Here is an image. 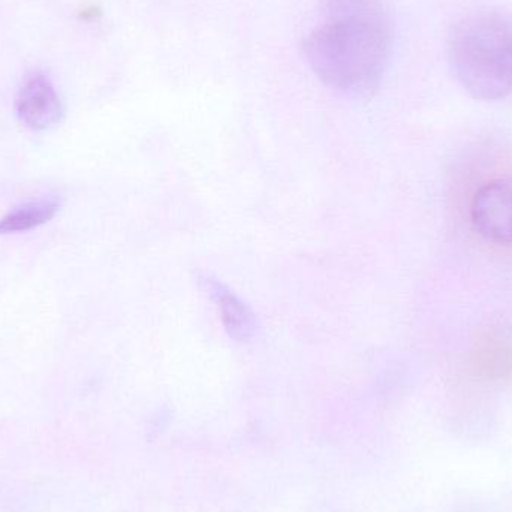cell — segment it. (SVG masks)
I'll return each mask as SVG.
<instances>
[{
	"mask_svg": "<svg viewBox=\"0 0 512 512\" xmlns=\"http://www.w3.org/2000/svg\"><path fill=\"white\" fill-rule=\"evenodd\" d=\"M387 0H324L303 50L316 77L349 98L375 95L393 50Z\"/></svg>",
	"mask_w": 512,
	"mask_h": 512,
	"instance_id": "1",
	"label": "cell"
},
{
	"mask_svg": "<svg viewBox=\"0 0 512 512\" xmlns=\"http://www.w3.org/2000/svg\"><path fill=\"white\" fill-rule=\"evenodd\" d=\"M451 68L463 89L480 101L512 92V21L493 11L466 15L448 44Z\"/></svg>",
	"mask_w": 512,
	"mask_h": 512,
	"instance_id": "2",
	"label": "cell"
},
{
	"mask_svg": "<svg viewBox=\"0 0 512 512\" xmlns=\"http://www.w3.org/2000/svg\"><path fill=\"white\" fill-rule=\"evenodd\" d=\"M475 231L495 245L512 243V182L493 180L478 189L471 207Z\"/></svg>",
	"mask_w": 512,
	"mask_h": 512,
	"instance_id": "3",
	"label": "cell"
},
{
	"mask_svg": "<svg viewBox=\"0 0 512 512\" xmlns=\"http://www.w3.org/2000/svg\"><path fill=\"white\" fill-rule=\"evenodd\" d=\"M15 111L26 128L41 132L53 128L63 117V104L50 78L32 71L21 81Z\"/></svg>",
	"mask_w": 512,
	"mask_h": 512,
	"instance_id": "4",
	"label": "cell"
},
{
	"mask_svg": "<svg viewBox=\"0 0 512 512\" xmlns=\"http://www.w3.org/2000/svg\"><path fill=\"white\" fill-rule=\"evenodd\" d=\"M207 291L218 304L222 322L231 339L237 342H249L254 339L259 330L258 319L255 313L249 309L248 304L243 303L234 292L218 280L204 279Z\"/></svg>",
	"mask_w": 512,
	"mask_h": 512,
	"instance_id": "5",
	"label": "cell"
},
{
	"mask_svg": "<svg viewBox=\"0 0 512 512\" xmlns=\"http://www.w3.org/2000/svg\"><path fill=\"white\" fill-rule=\"evenodd\" d=\"M60 201L54 197L39 198L30 203L21 204L0 219V236L6 234L26 233L41 227L57 215Z\"/></svg>",
	"mask_w": 512,
	"mask_h": 512,
	"instance_id": "6",
	"label": "cell"
}]
</instances>
